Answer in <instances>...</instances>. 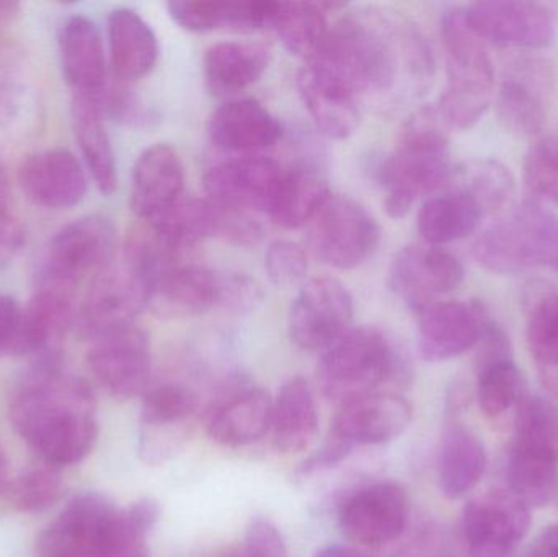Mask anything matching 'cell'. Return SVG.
<instances>
[{"label": "cell", "instance_id": "cell-1", "mask_svg": "<svg viewBox=\"0 0 558 557\" xmlns=\"http://www.w3.org/2000/svg\"><path fill=\"white\" fill-rule=\"evenodd\" d=\"M357 97L418 95L432 85L435 52L422 29L399 12L364 7L341 16L314 58Z\"/></svg>", "mask_w": 558, "mask_h": 557}, {"label": "cell", "instance_id": "cell-2", "mask_svg": "<svg viewBox=\"0 0 558 557\" xmlns=\"http://www.w3.org/2000/svg\"><path fill=\"white\" fill-rule=\"evenodd\" d=\"M16 434L54 468L81 463L98 438L97 401L87 382L41 360L25 373L10 401Z\"/></svg>", "mask_w": 558, "mask_h": 557}, {"label": "cell", "instance_id": "cell-3", "mask_svg": "<svg viewBox=\"0 0 558 557\" xmlns=\"http://www.w3.org/2000/svg\"><path fill=\"white\" fill-rule=\"evenodd\" d=\"M446 130L436 108H425L410 121L396 150L374 170L390 218H403L422 196L435 195L451 182L456 169Z\"/></svg>", "mask_w": 558, "mask_h": 557}, {"label": "cell", "instance_id": "cell-4", "mask_svg": "<svg viewBox=\"0 0 558 557\" xmlns=\"http://www.w3.org/2000/svg\"><path fill=\"white\" fill-rule=\"evenodd\" d=\"M441 39L448 87L435 108L448 130H468L494 101V61L487 43L469 25L464 9L442 13Z\"/></svg>", "mask_w": 558, "mask_h": 557}, {"label": "cell", "instance_id": "cell-5", "mask_svg": "<svg viewBox=\"0 0 558 557\" xmlns=\"http://www.w3.org/2000/svg\"><path fill=\"white\" fill-rule=\"evenodd\" d=\"M409 375L399 347L376 327H351L325 350L317 370L322 392L340 405L380 392L387 383L407 382Z\"/></svg>", "mask_w": 558, "mask_h": 557}, {"label": "cell", "instance_id": "cell-6", "mask_svg": "<svg viewBox=\"0 0 558 557\" xmlns=\"http://www.w3.org/2000/svg\"><path fill=\"white\" fill-rule=\"evenodd\" d=\"M117 257V229L107 216L75 219L56 232L38 262L36 287L75 293L78 284L95 277Z\"/></svg>", "mask_w": 558, "mask_h": 557}, {"label": "cell", "instance_id": "cell-7", "mask_svg": "<svg viewBox=\"0 0 558 557\" xmlns=\"http://www.w3.org/2000/svg\"><path fill=\"white\" fill-rule=\"evenodd\" d=\"M153 287L123 254L92 278L75 313L78 334L95 340L114 330L134 326V319L153 301Z\"/></svg>", "mask_w": 558, "mask_h": 557}, {"label": "cell", "instance_id": "cell-8", "mask_svg": "<svg viewBox=\"0 0 558 557\" xmlns=\"http://www.w3.org/2000/svg\"><path fill=\"white\" fill-rule=\"evenodd\" d=\"M380 226L356 199L331 195L311 221L315 257L337 270L366 264L379 247Z\"/></svg>", "mask_w": 558, "mask_h": 557}, {"label": "cell", "instance_id": "cell-9", "mask_svg": "<svg viewBox=\"0 0 558 557\" xmlns=\"http://www.w3.org/2000/svg\"><path fill=\"white\" fill-rule=\"evenodd\" d=\"M353 314V296L340 280L312 278L292 303L289 336L299 349L325 352L351 329Z\"/></svg>", "mask_w": 558, "mask_h": 557}, {"label": "cell", "instance_id": "cell-10", "mask_svg": "<svg viewBox=\"0 0 558 557\" xmlns=\"http://www.w3.org/2000/svg\"><path fill=\"white\" fill-rule=\"evenodd\" d=\"M87 365L95 382L113 398L146 395L153 375V353L146 330L136 326L92 340Z\"/></svg>", "mask_w": 558, "mask_h": 557}, {"label": "cell", "instance_id": "cell-11", "mask_svg": "<svg viewBox=\"0 0 558 557\" xmlns=\"http://www.w3.org/2000/svg\"><path fill=\"white\" fill-rule=\"evenodd\" d=\"M286 172L277 160L245 156L211 167L205 175L209 202L235 211L265 213L277 209Z\"/></svg>", "mask_w": 558, "mask_h": 557}, {"label": "cell", "instance_id": "cell-12", "mask_svg": "<svg viewBox=\"0 0 558 557\" xmlns=\"http://www.w3.org/2000/svg\"><path fill=\"white\" fill-rule=\"evenodd\" d=\"M531 509L510 491H488L465 506L462 532L471 557H510L526 538Z\"/></svg>", "mask_w": 558, "mask_h": 557}, {"label": "cell", "instance_id": "cell-13", "mask_svg": "<svg viewBox=\"0 0 558 557\" xmlns=\"http://www.w3.org/2000/svg\"><path fill=\"white\" fill-rule=\"evenodd\" d=\"M195 412V398L183 386L147 389L140 419L141 460L162 464L175 457L192 437Z\"/></svg>", "mask_w": 558, "mask_h": 557}, {"label": "cell", "instance_id": "cell-14", "mask_svg": "<svg viewBox=\"0 0 558 557\" xmlns=\"http://www.w3.org/2000/svg\"><path fill=\"white\" fill-rule=\"evenodd\" d=\"M462 280L461 262L451 252L426 242L400 249L389 268L390 290L415 314L441 294L454 291Z\"/></svg>", "mask_w": 558, "mask_h": 557}, {"label": "cell", "instance_id": "cell-15", "mask_svg": "<svg viewBox=\"0 0 558 557\" xmlns=\"http://www.w3.org/2000/svg\"><path fill=\"white\" fill-rule=\"evenodd\" d=\"M465 19L487 45L541 49L556 36V23L546 7L523 0H490L464 9Z\"/></svg>", "mask_w": 558, "mask_h": 557}, {"label": "cell", "instance_id": "cell-16", "mask_svg": "<svg viewBox=\"0 0 558 557\" xmlns=\"http://www.w3.org/2000/svg\"><path fill=\"white\" fill-rule=\"evenodd\" d=\"M409 520V497L396 483H377L348 497L338 522L351 542L380 546L402 535Z\"/></svg>", "mask_w": 558, "mask_h": 557}, {"label": "cell", "instance_id": "cell-17", "mask_svg": "<svg viewBox=\"0 0 558 557\" xmlns=\"http://www.w3.org/2000/svg\"><path fill=\"white\" fill-rule=\"evenodd\" d=\"M553 81L549 64L539 59H518L507 65L495 97L498 120L505 130L518 136H534L543 131Z\"/></svg>", "mask_w": 558, "mask_h": 557}, {"label": "cell", "instance_id": "cell-18", "mask_svg": "<svg viewBox=\"0 0 558 557\" xmlns=\"http://www.w3.org/2000/svg\"><path fill=\"white\" fill-rule=\"evenodd\" d=\"M418 350L426 362H445L477 346L490 319L478 301H435L418 314Z\"/></svg>", "mask_w": 558, "mask_h": 557}, {"label": "cell", "instance_id": "cell-19", "mask_svg": "<svg viewBox=\"0 0 558 557\" xmlns=\"http://www.w3.org/2000/svg\"><path fill=\"white\" fill-rule=\"evenodd\" d=\"M117 510L104 494H78L38 536V555L94 557L95 548Z\"/></svg>", "mask_w": 558, "mask_h": 557}, {"label": "cell", "instance_id": "cell-20", "mask_svg": "<svg viewBox=\"0 0 558 557\" xmlns=\"http://www.w3.org/2000/svg\"><path fill=\"white\" fill-rule=\"evenodd\" d=\"M299 97L317 130L330 140H348L360 124V97L330 69L307 62L295 78Z\"/></svg>", "mask_w": 558, "mask_h": 557}, {"label": "cell", "instance_id": "cell-21", "mask_svg": "<svg viewBox=\"0 0 558 557\" xmlns=\"http://www.w3.org/2000/svg\"><path fill=\"white\" fill-rule=\"evenodd\" d=\"M185 169L170 144L147 147L134 164L131 209L144 222L154 221L183 198Z\"/></svg>", "mask_w": 558, "mask_h": 557}, {"label": "cell", "instance_id": "cell-22", "mask_svg": "<svg viewBox=\"0 0 558 557\" xmlns=\"http://www.w3.org/2000/svg\"><path fill=\"white\" fill-rule=\"evenodd\" d=\"M19 180L26 198L41 208H72L87 195L84 167L65 149L33 154L23 160Z\"/></svg>", "mask_w": 558, "mask_h": 557}, {"label": "cell", "instance_id": "cell-23", "mask_svg": "<svg viewBox=\"0 0 558 557\" xmlns=\"http://www.w3.org/2000/svg\"><path fill=\"white\" fill-rule=\"evenodd\" d=\"M412 421V408L393 392H374L340 405L331 437L350 445H379L400 437Z\"/></svg>", "mask_w": 558, "mask_h": 557}, {"label": "cell", "instance_id": "cell-24", "mask_svg": "<svg viewBox=\"0 0 558 557\" xmlns=\"http://www.w3.org/2000/svg\"><path fill=\"white\" fill-rule=\"evenodd\" d=\"M75 293L51 287H36L25 310L15 356L58 360V350L69 327L74 324Z\"/></svg>", "mask_w": 558, "mask_h": 557}, {"label": "cell", "instance_id": "cell-25", "mask_svg": "<svg viewBox=\"0 0 558 557\" xmlns=\"http://www.w3.org/2000/svg\"><path fill=\"white\" fill-rule=\"evenodd\" d=\"M62 74L74 95L100 97L107 82V59L100 29L94 20L74 15L65 20L59 35Z\"/></svg>", "mask_w": 558, "mask_h": 557}, {"label": "cell", "instance_id": "cell-26", "mask_svg": "<svg viewBox=\"0 0 558 557\" xmlns=\"http://www.w3.org/2000/svg\"><path fill=\"white\" fill-rule=\"evenodd\" d=\"M208 131L213 144L228 153H257L282 136L277 117L254 98L226 101L213 113Z\"/></svg>", "mask_w": 558, "mask_h": 557}, {"label": "cell", "instance_id": "cell-27", "mask_svg": "<svg viewBox=\"0 0 558 557\" xmlns=\"http://www.w3.org/2000/svg\"><path fill=\"white\" fill-rule=\"evenodd\" d=\"M274 421V401L262 388L232 392L216 408L209 421V437L226 447H245L268 434Z\"/></svg>", "mask_w": 558, "mask_h": 557}, {"label": "cell", "instance_id": "cell-28", "mask_svg": "<svg viewBox=\"0 0 558 557\" xmlns=\"http://www.w3.org/2000/svg\"><path fill=\"white\" fill-rule=\"evenodd\" d=\"M487 451L481 438L461 422L449 421L442 432L438 458V486L451 500L468 496L484 477Z\"/></svg>", "mask_w": 558, "mask_h": 557}, {"label": "cell", "instance_id": "cell-29", "mask_svg": "<svg viewBox=\"0 0 558 557\" xmlns=\"http://www.w3.org/2000/svg\"><path fill=\"white\" fill-rule=\"evenodd\" d=\"M270 64V51L258 43L222 41L209 46L203 59L206 87L218 97L247 90Z\"/></svg>", "mask_w": 558, "mask_h": 557}, {"label": "cell", "instance_id": "cell-30", "mask_svg": "<svg viewBox=\"0 0 558 557\" xmlns=\"http://www.w3.org/2000/svg\"><path fill=\"white\" fill-rule=\"evenodd\" d=\"M108 41L114 74L123 82L149 74L159 58L156 33L136 10L126 7L108 16Z\"/></svg>", "mask_w": 558, "mask_h": 557}, {"label": "cell", "instance_id": "cell-31", "mask_svg": "<svg viewBox=\"0 0 558 557\" xmlns=\"http://www.w3.org/2000/svg\"><path fill=\"white\" fill-rule=\"evenodd\" d=\"M274 0H173L170 19L189 32L268 28Z\"/></svg>", "mask_w": 558, "mask_h": 557}, {"label": "cell", "instance_id": "cell-32", "mask_svg": "<svg viewBox=\"0 0 558 557\" xmlns=\"http://www.w3.org/2000/svg\"><path fill=\"white\" fill-rule=\"evenodd\" d=\"M100 97L74 95L72 123L85 166L104 195H113L118 189V169L113 147L104 120Z\"/></svg>", "mask_w": 558, "mask_h": 557}, {"label": "cell", "instance_id": "cell-33", "mask_svg": "<svg viewBox=\"0 0 558 557\" xmlns=\"http://www.w3.org/2000/svg\"><path fill=\"white\" fill-rule=\"evenodd\" d=\"M527 346L541 383L558 398V291L533 283L524 296Z\"/></svg>", "mask_w": 558, "mask_h": 557}, {"label": "cell", "instance_id": "cell-34", "mask_svg": "<svg viewBox=\"0 0 558 557\" xmlns=\"http://www.w3.org/2000/svg\"><path fill=\"white\" fill-rule=\"evenodd\" d=\"M482 218L484 213L468 193L448 185L423 203L416 216V228L426 244L441 247L471 235Z\"/></svg>", "mask_w": 558, "mask_h": 557}, {"label": "cell", "instance_id": "cell-35", "mask_svg": "<svg viewBox=\"0 0 558 557\" xmlns=\"http://www.w3.org/2000/svg\"><path fill=\"white\" fill-rule=\"evenodd\" d=\"M274 445L278 453H301L311 447L318 431L317 405L311 386L295 376L281 386L274 402Z\"/></svg>", "mask_w": 558, "mask_h": 557}, {"label": "cell", "instance_id": "cell-36", "mask_svg": "<svg viewBox=\"0 0 558 557\" xmlns=\"http://www.w3.org/2000/svg\"><path fill=\"white\" fill-rule=\"evenodd\" d=\"M222 274L203 265H177L157 287L153 301L177 316H198L221 307Z\"/></svg>", "mask_w": 558, "mask_h": 557}, {"label": "cell", "instance_id": "cell-37", "mask_svg": "<svg viewBox=\"0 0 558 557\" xmlns=\"http://www.w3.org/2000/svg\"><path fill=\"white\" fill-rule=\"evenodd\" d=\"M225 208L209 202L208 198L183 196L172 208L167 209L149 226L172 251L179 254L185 249L195 247L209 238H221Z\"/></svg>", "mask_w": 558, "mask_h": 557}, {"label": "cell", "instance_id": "cell-38", "mask_svg": "<svg viewBox=\"0 0 558 557\" xmlns=\"http://www.w3.org/2000/svg\"><path fill=\"white\" fill-rule=\"evenodd\" d=\"M268 28L281 39L284 48L295 56L312 59L327 38V10L322 2H278L271 3Z\"/></svg>", "mask_w": 558, "mask_h": 557}, {"label": "cell", "instance_id": "cell-39", "mask_svg": "<svg viewBox=\"0 0 558 557\" xmlns=\"http://www.w3.org/2000/svg\"><path fill=\"white\" fill-rule=\"evenodd\" d=\"M472 254L492 274L520 275L537 268L526 234L513 215L485 229L474 242Z\"/></svg>", "mask_w": 558, "mask_h": 557}, {"label": "cell", "instance_id": "cell-40", "mask_svg": "<svg viewBox=\"0 0 558 557\" xmlns=\"http://www.w3.org/2000/svg\"><path fill=\"white\" fill-rule=\"evenodd\" d=\"M331 196L327 179L311 167L288 170L271 219L284 229H299L315 218Z\"/></svg>", "mask_w": 558, "mask_h": 557}, {"label": "cell", "instance_id": "cell-41", "mask_svg": "<svg viewBox=\"0 0 558 557\" xmlns=\"http://www.w3.org/2000/svg\"><path fill=\"white\" fill-rule=\"evenodd\" d=\"M159 506L137 500L117 510L95 548L94 557H147V536L159 519Z\"/></svg>", "mask_w": 558, "mask_h": 557}, {"label": "cell", "instance_id": "cell-42", "mask_svg": "<svg viewBox=\"0 0 558 557\" xmlns=\"http://www.w3.org/2000/svg\"><path fill=\"white\" fill-rule=\"evenodd\" d=\"M449 185L468 193L484 216L504 211L514 196L517 180L513 172L498 160H474L454 170Z\"/></svg>", "mask_w": 558, "mask_h": 557}, {"label": "cell", "instance_id": "cell-43", "mask_svg": "<svg viewBox=\"0 0 558 557\" xmlns=\"http://www.w3.org/2000/svg\"><path fill=\"white\" fill-rule=\"evenodd\" d=\"M513 448L558 461V404L546 398H530L514 415Z\"/></svg>", "mask_w": 558, "mask_h": 557}, {"label": "cell", "instance_id": "cell-44", "mask_svg": "<svg viewBox=\"0 0 558 557\" xmlns=\"http://www.w3.org/2000/svg\"><path fill=\"white\" fill-rule=\"evenodd\" d=\"M507 474L510 493L530 509L546 507L556 496L558 461L511 448Z\"/></svg>", "mask_w": 558, "mask_h": 557}, {"label": "cell", "instance_id": "cell-45", "mask_svg": "<svg viewBox=\"0 0 558 557\" xmlns=\"http://www.w3.org/2000/svg\"><path fill=\"white\" fill-rule=\"evenodd\" d=\"M478 373L477 398L482 412L492 421H501L521 408L527 398V383L513 360L498 363Z\"/></svg>", "mask_w": 558, "mask_h": 557}, {"label": "cell", "instance_id": "cell-46", "mask_svg": "<svg viewBox=\"0 0 558 557\" xmlns=\"http://www.w3.org/2000/svg\"><path fill=\"white\" fill-rule=\"evenodd\" d=\"M9 502L20 512L41 513L51 509L64 493V484L59 476L58 468H32L23 471L12 483L7 484Z\"/></svg>", "mask_w": 558, "mask_h": 557}, {"label": "cell", "instance_id": "cell-47", "mask_svg": "<svg viewBox=\"0 0 558 557\" xmlns=\"http://www.w3.org/2000/svg\"><path fill=\"white\" fill-rule=\"evenodd\" d=\"M530 242L536 267L558 274V218L537 202H524L513 213Z\"/></svg>", "mask_w": 558, "mask_h": 557}, {"label": "cell", "instance_id": "cell-48", "mask_svg": "<svg viewBox=\"0 0 558 557\" xmlns=\"http://www.w3.org/2000/svg\"><path fill=\"white\" fill-rule=\"evenodd\" d=\"M524 183L536 198L558 203V140L541 137L524 160Z\"/></svg>", "mask_w": 558, "mask_h": 557}, {"label": "cell", "instance_id": "cell-49", "mask_svg": "<svg viewBox=\"0 0 558 557\" xmlns=\"http://www.w3.org/2000/svg\"><path fill=\"white\" fill-rule=\"evenodd\" d=\"M307 268L304 249L295 242L279 239L265 252V270L275 287L292 288L304 283Z\"/></svg>", "mask_w": 558, "mask_h": 557}, {"label": "cell", "instance_id": "cell-50", "mask_svg": "<svg viewBox=\"0 0 558 557\" xmlns=\"http://www.w3.org/2000/svg\"><path fill=\"white\" fill-rule=\"evenodd\" d=\"M101 107L107 110L114 120L131 126H150L154 120L153 111L130 90V88L107 87L101 95Z\"/></svg>", "mask_w": 558, "mask_h": 557}, {"label": "cell", "instance_id": "cell-51", "mask_svg": "<svg viewBox=\"0 0 558 557\" xmlns=\"http://www.w3.org/2000/svg\"><path fill=\"white\" fill-rule=\"evenodd\" d=\"M264 301V291L257 281L244 274H222L221 310L231 313H251Z\"/></svg>", "mask_w": 558, "mask_h": 557}, {"label": "cell", "instance_id": "cell-52", "mask_svg": "<svg viewBox=\"0 0 558 557\" xmlns=\"http://www.w3.org/2000/svg\"><path fill=\"white\" fill-rule=\"evenodd\" d=\"M242 548L254 557H288L281 532L270 520L257 519L248 526Z\"/></svg>", "mask_w": 558, "mask_h": 557}, {"label": "cell", "instance_id": "cell-53", "mask_svg": "<svg viewBox=\"0 0 558 557\" xmlns=\"http://www.w3.org/2000/svg\"><path fill=\"white\" fill-rule=\"evenodd\" d=\"M475 347H477V372L513 360L510 337L492 319L485 324L481 339Z\"/></svg>", "mask_w": 558, "mask_h": 557}, {"label": "cell", "instance_id": "cell-54", "mask_svg": "<svg viewBox=\"0 0 558 557\" xmlns=\"http://www.w3.org/2000/svg\"><path fill=\"white\" fill-rule=\"evenodd\" d=\"M25 234L10 203H0V270L5 268L22 249Z\"/></svg>", "mask_w": 558, "mask_h": 557}, {"label": "cell", "instance_id": "cell-55", "mask_svg": "<svg viewBox=\"0 0 558 557\" xmlns=\"http://www.w3.org/2000/svg\"><path fill=\"white\" fill-rule=\"evenodd\" d=\"M22 327V307L15 300L0 293V359L15 355Z\"/></svg>", "mask_w": 558, "mask_h": 557}, {"label": "cell", "instance_id": "cell-56", "mask_svg": "<svg viewBox=\"0 0 558 557\" xmlns=\"http://www.w3.org/2000/svg\"><path fill=\"white\" fill-rule=\"evenodd\" d=\"M530 557H558V525L550 526L539 536Z\"/></svg>", "mask_w": 558, "mask_h": 557}, {"label": "cell", "instance_id": "cell-57", "mask_svg": "<svg viewBox=\"0 0 558 557\" xmlns=\"http://www.w3.org/2000/svg\"><path fill=\"white\" fill-rule=\"evenodd\" d=\"M314 557H366L350 546L328 545L322 548Z\"/></svg>", "mask_w": 558, "mask_h": 557}, {"label": "cell", "instance_id": "cell-58", "mask_svg": "<svg viewBox=\"0 0 558 557\" xmlns=\"http://www.w3.org/2000/svg\"><path fill=\"white\" fill-rule=\"evenodd\" d=\"M9 183V175H7L5 167L0 162V203H10Z\"/></svg>", "mask_w": 558, "mask_h": 557}, {"label": "cell", "instance_id": "cell-59", "mask_svg": "<svg viewBox=\"0 0 558 557\" xmlns=\"http://www.w3.org/2000/svg\"><path fill=\"white\" fill-rule=\"evenodd\" d=\"M7 484H9V460L5 451L0 447V491H5Z\"/></svg>", "mask_w": 558, "mask_h": 557}, {"label": "cell", "instance_id": "cell-60", "mask_svg": "<svg viewBox=\"0 0 558 557\" xmlns=\"http://www.w3.org/2000/svg\"><path fill=\"white\" fill-rule=\"evenodd\" d=\"M16 3L13 2H2L0 0V22H3V20H9L10 16H13V13H15L16 10Z\"/></svg>", "mask_w": 558, "mask_h": 557}, {"label": "cell", "instance_id": "cell-61", "mask_svg": "<svg viewBox=\"0 0 558 557\" xmlns=\"http://www.w3.org/2000/svg\"><path fill=\"white\" fill-rule=\"evenodd\" d=\"M222 557H254L251 553L245 552L244 548L234 549V552H229L228 555Z\"/></svg>", "mask_w": 558, "mask_h": 557}]
</instances>
